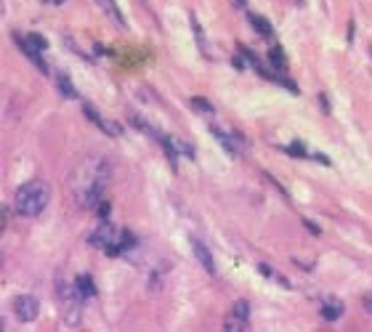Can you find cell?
I'll return each mask as SVG.
<instances>
[{
	"label": "cell",
	"mask_w": 372,
	"mask_h": 332,
	"mask_svg": "<svg viewBox=\"0 0 372 332\" xmlns=\"http://www.w3.org/2000/svg\"><path fill=\"white\" fill-rule=\"evenodd\" d=\"M192 247H194V255H197L200 266L207 271V274H215V263H213V255L210 250L205 247V242H200V239H192Z\"/></svg>",
	"instance_id": "cell-8"
},
{
	"label": "cell",
	"mask_w": 372,
	"mask_h": 332,
	"mask_svg": "<svg viewBox=\"0 0 372 332\" xmlns=\"http://www.w3.org/2000/svg\"><path fill=\"white\" fill-rule=\"evenodd\" d=\"M192 27H194V35H197V43H200L202 54H207V48H205V35H202V27H200V22H197V16H194V14H192Z\"/></svg>",
	"instance_id": "cell-21"
},
{
	"label": "cell",
	"mask_w": 372,
	"mask_h": 332,
	"mask_svg": "<svg viewBox=\"0 0 372 332\" xmlns=\"http://www.w3.org/2000/svg\"><path fill=\"white\" fill-rule=\"evenodd\" d=\"M112 178V165L107 157H86L75 170L69 173V192L80 207H96L101 202V194Z\"/></svg>",
	"instance_id": "cell-1"
},
{
	"label": "cell",
	"mask_w": 372,
	"mask_h": 332,
	"mask_svg": "<svg viewBox=\"0 0 372 332\" xmlns=\"http://www.w3.org/2000/svg\"><path fill=\"white\" fill-rule=\"evenodd\" d=\"M14 40L19 43V48H22V54L27 56L29 61L35 64V67L40 69L43 75H48V64H45V58H43V54H40V48H37V45L29 40V37H24V35H14Z\"/></svg>",
	"instance_id": "cell-7"
},
{
	"label": "cell",
	"mask_w": 372,
	"mask_h": 332,
	"mask_svg": "<svg viewBox=\"0 0 372 332\" xmlns=\"http://www.w3.org/2000/svg\"><path fill=\"white\" fill-rule=\"evenodd\" d=\"M83 112H86V117H88V120L93 122V125L99 128V130H104V133H107V136H112V138H120V136H122V128L117 125L114 120H109V117H104V114H101V112H99V109H96V107H90V104H86V107H83Z\"/></svg>",
	"instance_id": "cell-6"
},
{
	"label": "cell",
	"mask_w": 372,
	"mask_h": 332,
	"mask_svg": "<svg viewBox=\"0 0 372 332\" xmlns=\"http://www.w3.org/2000/svg\"><path fill=\"white\" fill-rule=\"evenodd\" d=\"M234 316H239V319H250V303L247 301H237L234 303V311H231Z\"/></svg>",
	"instance_id": "cell-20"
},
{
	"label": "cell",
	"mask_w": 372,
	"mask_h": 332,
	"mask_svg": "<svg viewBox=\"0 0 372 332\" xmlns=\"http://www.w3.org/2000/svg\"><path fill=\"white\" fill-rule=\"evenodd\" d=\"M11 308H14V316L19 322H35L37 314H40V303H37L35 295H16Z\"/></svg>",
	"instance_id": "cell-5"
},
{
	"label": "cell",
	"mask_w": 372,
	"mask_h": 332,
	"mask_svg": "<svg viewBox=\"0 0 372 332\" xmlns=\"http://www.w3.org/2000/svg\"><path fill=\"white\" fill-rule=\"evenodd\" d=\"M287 152H290V154H298V157H309V154H306V149H303V144H290V146H287Z\"/></svg>",
	"instance_id": "cell-22"
},
{
	"label": "cell",
	"mask_w": 372,
	"mask_h": 332,
	"mask_svg": "<svg viewBox=\"0 0 372 332\" xmlns=\"http://www.w3.org/2000/svg\"><path fill=\"white\" fill-rule=\"evenodd\" d=\"M88 242H90V247H96V250H104L107 255H117V252H122L120 231H117L107 218H101L99 229H96V231L88 237Z\"/></svg>",
	"instance_id": "cell-4"
},
{
	"label": "cell",
	"mask_w": 372,
	"mask_h": 332,
	"mask_svg": "<svg viewBox=\"0 0 372 332\" xmlns=\"http://www.w3.org/2000/svg\"><path fill=\"white\" fill-rule=\"evenodd\" d=\"M250 24L256 27V32H258L260 37H271L274 27H271V22H269V19H263V16H256V14H253V16H250Z\"/></svg>",
	"instance_id": "cell-14"
},
{
	"label": "cell",
	"mask_w": 372,
	"mask_h": 332,
	"mask_svg": "<svg viewBox=\"0 0 372 332\" xmlns=\"http://www.w3.org/2000/svg\"><path fill=\"white\" fill-rule=\"evenodd\" d=\"M269 61L274 69H279V72H287V58H285V51L279 48V45H274L269 51Z\"/></svg>",
	"instance_id": "cell-13"
},
{
	"label": "cell",
	"mask_w": 372,
	"mask_h": 332,
	"mask_svg": "<svg viewBox=\"0 0 372 332\" xmlns=\"http://www.w3.org/2000/svg\"><path fill=\"white\" fill-rule=\"evenodd\" d=\"M96 216H99V218H107V216H109V205L104 202V199H101L99 205H96Z\"/></svg>",
	"instance_id": "cell-24"
},
{
	"label": "cell",
	"mask_w": 372,
	"mask_h": 332,
	"mask_svg": "<svg viewBox=\"0 0 372 332\" xmlns=\"http://www.w3.org/2000/svg\"><path fill=\"white\" fill-rule=\"evenodd\" d=\"M56 295H58V305H61V316L67 330H75L83 319V292L77 290V284H69L64 279H58L56 284Z\"/></svg>",
	"instance_id": "cell-3"
},
{
	"label": "cell",
	"mask_w": 372,
	"mask_h": 332,
	"mask_svg": "<svg viewBox=\"0 0 372 332\" xmlns=\"http://www.w3.org/2000/svg\"><path fill=\"white\" fill-rule=\"evenodd\" d=\"M224 330H229V332H245V330H250V327H247V319H239V316L231 314V316L224 322Z\"/></svg>",
	"instance_id": "cell-16"
},
{
	"label": "cell",
	"mask_w": 372,
	"mask_h": 332,
	"mask_svg": "<svg viewBox=\"0 0 372 332\" xmlns=\"http://www.w3.org/2000/svg\"><path fill=\"white\" fill-rule=\"evenodd\" d=\"M130 122H133V125H136V128H139V130H143V133H149V136H152V138H157V141L162 138V136L157 133V130H154L152 125H149V122H146V120H141V117H139V114H130Z\"/></svg>",
	"instance_id": "cell-18"
},
{
	"label": "cell",
	"mask_w": 372,
	"mask_h": 332,
	"mask_svg": "<svg viewBox=\"0 0 372 332\" xmlns=\"http://www.w3.org/2000/svg\"><path fill=\"white\" fill-rule=\"evenodd\" d=\"M343 316V303L341 301H327L322 305V319L324 322H338Z\"/></svg>",
	"instance_id": "cell-11"
},
{
	"label": "cell",
	"mask_w": 372,
	"mask_h": 332,
	"mask_svg": "<svg viewBox=\"0 0 372 332\" xmlns=\"http://www.w3.org/2000/svg\"><path fill=\"white\" fill-rule=\"evenodd\" d=\"M213 136H215V141H218V144L224 146V152H229L231 157H237V154H239L237 144H234V141H237L239 136H229V133H224L221 128H213Z\"/></svg>",
	"instance_id": "cell-9"
},
{
	"label": "cell",
	"mask_w": 372,
	"mask_h": 332,
	"mask_svg": "<svg viewBox=\"0 0 372 332\" xmlns=\"http://www.w3.org/2000/svg\"><path fill=\"white\" fill-rule=\"evenodd\" d=\"M237 5H239V8H245V0H237Z\"/></svg>",
	"instance_id": "cell-27"
},
{
	"label": "cell",
	"mask_w": 372,
	"mask_h": 332,
	"mask_svg": "<svg viewBox=\"0 0 372 332\" xmlns=\"http://www.w3.org/2000/svg\"><path fill=\"white\" fill-rule=\"evenodd\" d=\"M29 40L35 43V45H37V48H40V51H45V48H48V40H45L43 35H29Z\"/></svg>",
	"instance_id": "cell-23"
},
{
	"label": "cell",
	"mask_w": 372,
	"mask_h": 332,
	"mask_svg": "<svg viewBox=\"0 0 372 332\" xmlns=\"http://www.w3.org/2000/svg\"><path fill=\"white\" fill-rule=\"evenodd\" d=\"M303 223H306V229H309V231H314V234H319V226H316V223H311V221H303Z\"/></svg>",
	"instance_id": "cell-26"
},
{
	"label": "cell",
	"mask_w": 372,
	"mask_h": 332,
	"mask_svg": "<svg viewBox=\"0 0 372 332\" xmlns=\"http://www.w3.org/2000/svg\"><path fill=\"white\" fill-rule=\"evenodd\" d=\"M362 305H364V311H367V314L372 316V290L367 292V295L362 298Z\"/></svg>",
	"instance_id": "cell-25"
},
{
	"label": "cell",
	"mask_w": 372,
	"mask_h": 332,
	"mask_svg": "<svg viewBox=\"0 0 372 332\" xmlns=\"http://www.w3.org/2000/svg\"><path fill=\"white\" fill-rule=\"evenodd\" d=\"M160 144H162V149H165V157H168V162H171V167L175 170V167H178V154H175V141H171V138H165V136H162L160 138Z\"/></svg>",
	"instance_id": "cell-15"
},
{
	"label": "cell",
	"mask_w": 372,
	"mask_h": 332,
	"mask_svg": "<svg viewBox=\"0 0 372 332\" xmlns=\"http://www.w3.org/2000/svg\"><path fill=\"white\" fill-rule=\"evenodd\" d=\"M75 284H77V290L83 292V298H96V284L88 274H80L75 279Z\"/></svg>",
	"instance_id": "cell-12"
},
{
	"label": "cell",
	"mask_w": 372,
	"mask_h": 332,
	"mask_svg": "<svg viewBox=\"0 0 372 332\" xmlns=\"http://www.w3.org/2000/svg\"><path fill=\"white\" fill-rule=\"evenodd\" d=\"M192 109H194V112H200V114H213L215 112V107L207 99H202V96H194V99H192Z\"/></svg>",
	"instance_id": "cell-17"
},
{
	"label": "cell",
	"mask_w": 372,
	"mask_h": 332,
	"mask_svg": "<svg viewBox=\"0 0 372 332\" xmlns=\"http://www.w3.org/2000/svg\"><path fill=\"white\" fill-rule=\"evenodd\" d=\"M260 274H263V277H269V279H277V282H279V284H282V287H285V290H290V287H292V284H290V282H287V279H285L282 274H279V271H274V269H269V266H266V263H260Z\"/></svg>",
	"instance_id": "cell-19"
},
{
	"label": "cell",
	"mask_w": 372,
	"mask_h": 332,
	"mask_svg": "<svg viewBox=\"0 0 372 332\" xmlns=\"http://www.w3.org/2000/svg\"><path fill=\"white\" fill-rule=\"evenodd\" d=\"M48 199H51V189H48L45 181H40V178L27 181V184H22L14 194V210L24 218H37L45 210Z\"/></svg>",
	"instance_id": "cell-2"
},
{
	"label": "cell",
	"mask_w": 372,
	"mask_h": 332,
	"mask_svg": "<svg viewBox=\"0 0 372 332\" xmlns=\"http://www.w3.org/2000/svg\"><path fill=\"white\" fill-rule=\"evenodd\" d=\"M56 88H58V93H61L64 99H77V90H75L69 75L64 72V69H58V72H56Z\"/></svg>",
	"instance_id": "cell-10"
}]
</instances>
